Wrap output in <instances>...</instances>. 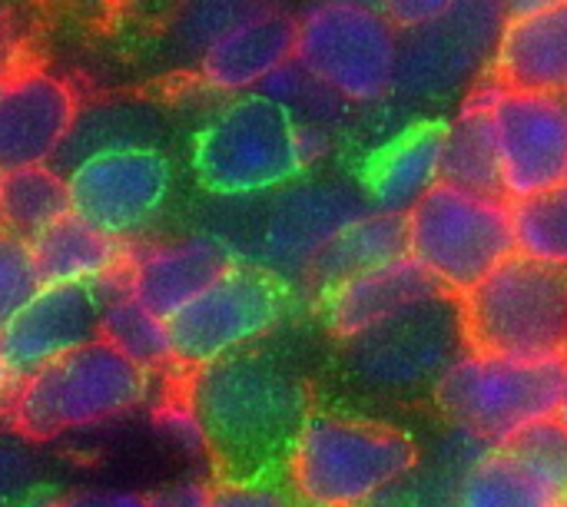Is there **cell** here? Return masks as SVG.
Masks as SVG:
<instances>
[{
  "instance_id": "d4e9b609",
  "label": "cell",
  "mask_w": 567,
  "mask_h": 507,
  "mask_svg": "<svg viewBox=\"0 0 567 507\" xmlns=\"http://www.w3.org/2000/svg\"><path fill=\"white\" fill-rule=\"evenodd\" d=\"M70 216V186L50 166L17 169L0 176V223L3 232L37 239L53 223Z\"/></svg>"
},
{
  "instance_id": "e0dca14e",
  "label": "cell",
  "mask_w": 567,
  "mask_h": 507,
  "mask_svg": "<svg viewBox=\"0 0 567 507\" xmlns=\"http://www.w3.org/2000/svg\"><path fill=\"white\" fill-rule=\"evenodd\" d=\"M236 266L226 242L213 236H183L156 242L140 256H130L123 289L156 319L169 322L189 302H196L216 279Z\"/></svg>"
},
{
  "instance_id": "cb8c5ba5",
  "label": "cell",
  "mask_w": 567,
  "mask_h": 507,
  "mask_svg": "<svg viewBox=\"0 0 567 507\" xmlns=\"http://www.w3.org/2000/svg\"><path fill=\"white\" fill-rule=\"evenodd\" d=\"M409 256V223L405 216L365 213L349 223L309 266V276L326 289L349 282L362 272L382 269Z\"/></svg>"
},
{
  "instance_id": "4316f807",
  "label": "cell",
  "mask_w": 567,
  "mask_h": 507,
  "mask_svg": "<svg viewBox=\"0 0 567 507\" xmlns=\"http://www.w3.org/2000/svg\"><path fill=\"white\" fill-rule=\"evenodd\" d=\"M100 339L113 345L123 359L140 365L146 375L153 369L176 365L166 322L146 312L126 289L106 296L103 312H100Z\"/></svg>"
},
{
  "instance_id": "30bf717a",
  "label": "cell",
  "mask_w": 567,
  "mask_h": 507,
  "mask_svg": "<svg viewBox=\"0 0 567 507\" xmlns=\"http://www.w3.org/2000/svg\"><path fill=\"white\" fill-rule=\"evenodd\" d=\"M282 309V279L262 266L236 262L196 302L166 322L173 362L199 372L213 362L239 355L279 325Z\"/></svg>"
},
{
  "instance_id": "52a82bcc",
  "label": "cell",
  "mask_w": 567,
  "mask_h": 507,
  "mask_svg": "<svg viewBox=\"0 0 567 507\" xmlns=\"http://www.w3.org/2000/svg\"><path fill=\"white\" fill-rule=\"evenodd\" d=\"M409 256L452 296L472 292L518 252L508 199L439 183L409 216Z\"/></svg>"
},
{
  "instance_id": "f35d334b",
  "label": "cell",
  "mask_w": 567,
  "mask_h": 507,
  "mask_svg": "<svg viewBox=\"0 0 567 507\" xmlns=\"http://www.w3.org/2000/svg\"><path fill=\"white\" fill-rule=\"evenodd\" d=\"M551 507H567V505H551Z\"/></svg>"
},
{
  "instance_id": "8992f818",
  "label": "cell",
  "mask_w": 567,
  "mask_h": 507,
  "mask_svg": "<svg viewBox=\"0 0 567 507\" xmlns=\"http://www.w3.org/2000/svg\"><path fill=\"white\" fill-rule=\"evenodd\" d=\"M465 355L468 345L458 296L442 292L349 339L342 349V365L346 375L365 392L405 402L422 392L432 395Z\"/></svg>"
},
{
  "instance_id": "d590c367",
  "label": "cell",
  "mask_w": 567,
  "mask_h": 507,
  "mask_svg": "<svg viewBox=\"0 0 567 507\" xmlns=\"http://www.w3.org/2000/svg\"><path fill=\"white\" fill-rule=\"evenodd\" d=\"M150 507H213V485H173L150 495Z\"/></svg>"
},
{
  "instance_id": "277c9868",
  "label": "cell",
  "mask_w": 567,
  "mask_h": 507,
  "mask_svg": "<svg viewBox=\"0 0 567 507\" xmlns=\"http://www.w3.org/2000/svg\"><path fill=\"white\" fill-rule=\"evenodd\" d=\"M316 133L276 100L246 93L199 130L193 146L196 179L219 196L279 189L312 159Z\"/></svg>"
},
{
  "instance_id": "d6a6232c",
  "label": "cell",
  "mask_w": 567,
  "mask_h": 507,
  "mask_svg": "<svg viewBox=\"0 0 567 507\" xmlns=\"http://www.w3.org/2000/svg\"><path fill=\"white\" fill-rule=\"evenodd\" d=\"M213 507H299L292 492L272 482H216Z\"/></svg>"
},
{
  "instance_id": "74e56055",
  "label": "cell",
  "mask_w": 567,
  "mask_h": 507,
  "mask_svg": "<svg viewBox=\"0 0 567 507\" xmlns=\"http://www.w3.org/2000/svg\"><path fill=\"white\" fill-rule=\"evenodd\" d=\"M558 422L567 428V389H565V402H561V412H558Z\"/></svg>"
},
{
  "instance_id": "ffe728a7",
  "label": "cell",
  "mask_w": 567,
  "mask_h": 507,
  "mask_svg": "<svg viewBox=\"0 0 567 507\" xmlns=\"http://www.w3.org/2000/svg\"><path fill=\"white\" fill-rule=\"evenodd\" d=\"M449 123L425 120L389 139L362 169L365 199L375 213L409 216L439 183Z\"/></svg>"
},
{
  "instance_id": "1f68e13d",
  "label": "cell",
  "mask_w": 567,
  "mask_h": 507,
  "mask_svg": "<svg viewBox=\"0 0 567 507\" xmlns=\"http://www.w3.org/2000/svg\"><path fill=\"white\" fill-rule=\"evenodd\" d=\"M259 10H262V3H196L189 10H183V17L176 23V37L183 46H189L203 56L216 40H223L233 27H239L243 20H249Z\"/></svg>"
},
{
  "instance_id": "ac0fdd59",
  "label": "cell",
  "mask_w": 567,
  "mask_h": 507,
  "mask_svg": "<svg viewBox=\"0 0 567 507\" xmlns=\"http://www.w3.org/2000/svg\"><path fill=\"white\" fill-rule=\"evenodd\" d=\"M492 80L508 93L567 100V0L508 10Z\"/></svg>"
},
{
  "instance_id": "836d02e7",
  "label": "cell",
  "mask_w": 567,
  "mask_h": 507,
  "mask_svg": "<svg viewBox=\"0 0 567 507\" xmlns=\"http://www.w3.org/2000/svg\"><path fill=\"white\" fill-rule=\"evenodd\" d=\"M43 507H150V495L140 492H113V488H80L66 492Z\"/></svg>"
},
{
  "instance_id": "f546056e",
  "label": "cell",
  "mask_w": 567,
  "mask_h": 507,
  "mask_svg": "<svg viewBox=\"0 0 567 507\" xmlns=\"http://www.w3.org/2000/svg\"><path fill=\"white\" fill-rule=\"evenodd\" d=\"M502 452L515 458L551 498V505H567V428L558 418L528 425L512 435Z\"/></svg>"
},
{
  "instance_id": "4dcf8cb0",
  "label": "cell",
  "mask_w": 567,
  "mask_h": 507,
  "mask_svg": "<svg viewBox=\"0 0 567 507\" xmlns=\"http://www.w3.org/2000/svg\"><path fill=\"white\" fill-rule=\"evenodd\" d=\"M43 289L30 242L10 232H0V332L30 306Z\"/></svg>"
},
{
  "instance_id": "8d00e7d4",
  "label": "cell",
  "mask_w": 567,
  "mask_h": 507,
  "mask_svg": "<svg viewBox=\"0 0 567 507\" xmlns=\"http://www.w3.org/2000/svg\"><path fill=\"white\" fill-rule=\"evenodd\" d=\"M13 379H10V372H7V365H3V359H0V418L10 412V399H13Z\"/></svg>"
},
{
  "instance_id": "7402d4cb",
  "label": "cell",
  "mask_w": 567,
  "mask_h": 507,
  "mask_svg": "<svg viewBox=\"0 0 567 507\" xmlns=\"http://www.w3.org/2000/svg\"><path fill=\"white\" fill-rule=\"evenodd\" d=\"M30 252L43 286H100L126 266V249L76 219L73 213L30 239Z\"/></svg>"
},
{
  "instance_id": "d6986e66",
  "label": "cell",
  "mask_w": 567,
  "mask_h": 507,
  "mask_svg": "<svg viewBox=\"0 0 567 507\" xmlns=\"http://www.w3.org/2000/svg\"><path fill=\"white\" fill-rule=\"evenodd\" d=\"M299 17L279 7H262L199 56V76L223 93L262 86L276 70L296 60Z\"/></svg>"
},
{
  "instance_id": "5b68a950",
  "label": "cell",
  "mask_w": 567,
  "mask_h": 507,
  "mask_svg": "<svg viewBox=\"0 0 567 507\" xmlns=\"http://www.w3.org/2000/svg\"><path fill=\"white\" fill-rule=\"evenodd\" d=\"M146 399V372L103 339L50 362L13 389L10 425L30 442H50L130 415Z\"/></svg>"
},
{
  "instance_id": "5bb4252c",
  "label": "cell",
  "mask_w": 567,
  "mask_h": 507,
  "mask_svg": "<svg viewBox=\"0 0 567 507\" xmlns=\"http://www.w3.org/2000/svg\"><path fill=\"white\" fill-rule=\"evenodd\" d=\"M100 286H43L30 306L0 332V359L20 385L50 362L100 339Z\"/></svg>"
},
{
  "instance_id": "9c48e42d",
  "label": "cell",
  "mask_w": 567,
  "mask_h": 507,
  "mask_svg": "<svg viewBox=\"0 0 567 507\" xmlns=\"http://www.w3.org/2000/svg\"><path fill=\"white\" fill-rule=\"evenodd\" d=\"M296 63L349 103H375L395 90L399 30L382 7L319 3L299 17Z\"/></svg>"
},
{
  "instance_id": "7c38bea8",
  "label": "cell",
  "mask_w": 567,
  "mask_h": 507,
  "mask_svg": "<svg viewBox=\"0 0 567 507\" xmlns=\"http://www.w3.org/2000/svg\"><path fill=\"white\" fill-rule=\"evenodd\" d=\"M70 213L110 239L136 236L163 206L173 166L163 149L136 146L90 156L66 173Z\"/></svg>"
},
{
  "instance_id": "484cf974",
  "label": "cell",
  "mask_w": 567,
  "mask_h": 507,
  "mask_svg": "<svg viewBox=\"0 0 567 507\" xmlns=\"http://www.w3.org/2000/svg\"><path fill=\"white\" fill-rule=\"evenodd\" d=\"M156 126H159L156 116H150V110L140 103H96L76 113V123L56 159L70 163V173H73L90 156L150 146L146 136H153Z\"/></svg>"
},
{
  "instance_id": "8fae6325",
  "label": "cell",
  "mask_w": 567,
  "mask_h": 507,
  "mask_svg": "<svg viewBox=\"0 0 567 507\" xmlns=\"http://www.w3.org/2000/svg\"><path fill=\"white\" fill-rule=\"evenodd\" d=\"M508 10L502 3H452L429 23L399 33L395 93L449 100L495 63Z\"/></svg>"
},
{
  "instance_id": "2e32d148",
  "label": "cell",
  "mask_w": 567,
  "mask_h": 507,
  "mask_svg": "<svg viewBox=\"0 0 567 507\" xmlns=\"http://www.w3.org/2000/svg\"><path fill=\"white\" fill-rule=\"evenodd\" d=\"M369 199L342 183H309L289 189L269 216L262 236V256L272 276L309 269L312 259L355 219H362Z\"/></svg>"
},
{
  "instance_id": "603a6c76",
  "label": "cell",
  "mask_w": 567,
  "mask_h": 507,
  "mask_svg": "<svg viewBox=\"0 0 567 507\" xmlns=\"http://www.w3.org/2000/svg\"><path fill=\"white\" fill-rule=\"evenodd\" d=\"M498 96V83L488 76L458 110L455 123H449L445 139V163H442V183L505 199L502 189V169H498V146H495V126H492V103Z\"/></svg>"
},
{
  "instance_id": "7a4b0ae2",
  "label": "cell",
  "mask_w": 567,
  "mask_h": 507,
  "mask_svg": "<svg viewBox=\"0 0 567 507\" xmlns=\"http://www.w3.org/2000/svg\"><path fill=\"white\" fill-rule=\"evenodd\" d=\"M419 445L409 432L339 412H312L302 425L286 478L299 507H369L409 478Z\"/></svg>"
},
{
  "instance_id": "ab89813d",
  "label": "cell",
  "mask_w": 567,
  "mask_h": 507,
  "mask_svg": "<svg viewBox=\"0 0 567 507\" xmlns=\"http://www.w3.org/2000/svg\"><path fill=\"white\" fill-rule=\"evenodd\" d=\"M0 232H3V223H0Z\"/></svg>"
},
{
  "instance_id": "ba28073f",
  "label": "cell",
  "mask_w": 567,
  "mask_h": 507,
  "mask_svg": "<svg viewBox=\"0 0 567 507\" xmlns=\"http://www.w3.org/2000/svg\"><path fill=\"white\" fill-rule=\"evenodd\" d=\"M567 389V355L548 362H512L465 355L435 385V408L462 432L498 448L528 425L558 418Z\"/></svg>"
},
{
  "instance_id": "9a60e30c",
  "label": "cell",
  "mask_w": 567,
  "mask_h": 507,
  "mask_svg": "<svg viewBox=\"0 0 567 507\" xmlns=\"http://www.w3.org/2000/svg\"><path fill=\"white\" fill-rule=\"evenodd\" d=\"M73 90L47 70H17L0 80V176L50 166L76 123Z\"/></svg>"
},
{
  "instance_id": "83f0119b",
  "label": "cell",
  "mask_w": 567,
  "mask_h": 507,
  "mask_svg": "<svg viewBox=\"0 0 567 507\" xmlns=\"http://www.w3.org/2000/svg\"><path fill=\"white\" fill-rule=\"evenodd\" d=\"M458 507H551L545 488L502 448L475 462L462 485Z\"/></svg>"
},
{
  "instance_id": "4fadbf2b",
  "label": "cell",
  "mask_w": 567,
  "mask_h": 507,
  "mask_svg": "<svg viewBox=\"0 0 567 507\" xmlns=\"http://www.w3.org/2000/svg\"><path fill=\"white\" fill-rule=\"evenodd\" d=\"M502 189L508 203L542 196L567 183V100L508 93L492 103Z\"/></svg>"
},
{
  "instance_id": "44dd1931",
  "label": "cell",
  "mask_w": 567,
  "mask_h": 507,
  "mask_svg": "<svg viewBox=\"0 0 567 507\" xmlns=\"http://www.w3.org/2000/svg\"><path fill=\"white\" fill-rule=\"evenodd\" d=\"M445 289L432 279L412 256L389 262L382 269L362 272L322 292V319L329 332L342 342L375 329L379 322L399 315L402 309L442 296Z\"/></svg>"
},
{
  "instance_id": "f1b7e54d",
  "label": "cell",
  "mask_w": 567,
  "mask_h": 507,
  "mask_svg": "<svg viewBox=\"0 0 567 507\" xmlns=\"http://www.w3.org/2000/svg\"><path fill=\"white\" fill-rule=\"evenodd\" d=\"M518 252L567 269V183L512 203Z\"/></svg>"
},
{
  "instance_id": "3957f363",
  "label": "cell",
  "mask_w": 567,
  "mask_h": 507,
  "mask_svg": "<svg viewBox=\"0 0 567 507\" xmlns=\"http://www.w3.org/2000/svg\"><path fill=\"white\" fill-rule=\"evenodd\" d=\"M468 355L548 362L567 355V269L515 252L458 296Z\"/></svg>"
},
{
  "instance_id": "6da1fadb",
  "label": "cell",
  "mask_w": 567,
  "mask_h": 507,
  "mask_svg": "<svg viewBox=\"0 0 567 507\" xmlns=\"http://www.w3.org/2000/svg\"><path fill=\"white\" fill-rule=\"evenodd\" d=\"M186 405L216 482H272L312 415V392L286 359L246 349L193 372Z\"/></svg>"
},
{
  "instance_id": "e575fe53",
  "label": "cell",
  "mask_w": 567,
  "mask_h": 507,
  "mask_svg": "<svg viewBox=\"0 0 567 507\" xmlns=\"http://www.w3.org/2000/svg\"><path fill=\"white\" fill-rule=\"evenodd\" d=\"M33 462L13 448V445H0V505L20 498L27 492V485L33 482Z\"/></svg>"
}]
</instances>
